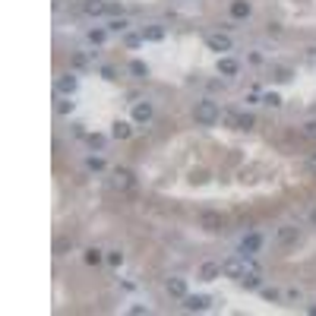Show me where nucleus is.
I'll return each instance as SVG.
<instances>
[{
  "instance_id": "1",
  "label": "nucleus",
  "mask_w": 316,
  "mask_h": 316,
  "mask_svg": "<svg viewBox=\"0 0 316 316\" xmlns=\"http://www.w3.org/2000/svg\"><path fill=\"white\" fill-rule=\"evenodd\" d=\"M218 114H221L218 104L212 98H203V101H196V108H193V120L200 127H212V123H218Z\"/></svg>"
},
{
  "instance_id": "2",
  "label": "nucleus",
  "mask_w": 316,
  "mask_h": 316,
  "mask_svg": "<svg viewBox=\"0 0 316 316\" xmlns=\"http://www.w3.org/2000/svg\"><path fill=\"white\" fill-rule=\"evenodd\" d=\"M247 272V256H228L225 263H221V275H228V278H237L240 282V275Z\"/></svg>"
},
{
  "instance_id": "3",
  "label": "nucleus",
  "mask_w": 316,
  "mask_h": 316,
  "mask_svg": "<svg viewBox=\"0 0 316 316\" xmlns=\"http://www.w3.org/2000/svg\"><path fill=\"white\" fill-rule=\"evenodd\" d=\"M200 228H206L209 234H215L225 228V215L215 212V209H206V212H200Z\"/></svg>"
},
{
  "instance_id": "4",
  "label": "nucleus",
  "mask_w": 316,
  "mask_h": 316,
  "mask_svg": "<svg viewBox=\"0 0 316 316\" xmlns=\"http://www.w3.org/2000/svg\"><path fill=\"white\" fill-rule=\"evenodd\" d=\"M297 237H300V231L294 225H282L278 234H275V243L278 247H291V243H297Z\"/></svg>"
},
{
  "instance_id": "5",
  "label": "nucleus",
  "mask_w": 316,
  "mask_h": 316,
  "mask_svg": "<svg viewBox=\"0 0 316 316\" xmlns=\"http://www.w3.org/2000/svg\"><path fill=\"white\" fill-rule=\"evenodd\" d=\"M206 44L212 51H218V54H225V51H231L234 44H231V35H225V32H215V35H209L206 38Z\"/></svg>"
},
{
  "instance_id": "6",
  "label": "nucleus",
  "mask_w": 316,
  "mask_h": 316,
  "mask_svg": "<svg viewBox=\"0 0 316 316\" xmlns=\"http://www.w3.org/2000/svg\"><path fill=\"white\" fill-rule=\"evenodd\" d=\"M209 303H212V300H209L206 294H186V297H183V307L190 310V313H203V310H209Z\"/></svg>"
},
{
  "instance_id": "7",
  "label": "nucleus",
  "mask_w": 316,
  "mask_h": 316,
  "mask_svg": "<svg viewBox=\"0 0 316 316\" xmlns=\"http://www.w3.org/2000/svg\"><path fill=\"white\" fill-rule=\"evenodd\" d=\"M79 89V79L73 73H64V76H57V95H73V92Z\"/></svg>"
},
{
  "instance_id": "8",
  "label": "nucleus",
  "mask_w": 316,
  "mask_h": 316,
  "mask_svg": "<svg viewBox=\"0 0 316 316\" xmlns=\"http://www.w3.org/2000/svg\"><path fill=\"white\" fill-rule=\"evenodd\" d=\"M152 114H155V108H152L149 101H136L133 104V123H149Z\"/></svg>"
},
{
  "instance_id": "9",
  "label": "nucleus",
  "mask_w": 316,
  "mask_h": 316,
  "mask_svg": "<svg viewBox=\"0 0 316 316\" xmlns=\"http://www.w3.org/2000/svg\"><path fill=\"white\" fill-rule=\"evenodd\" d=\"M83 13L86 16H104V13H111V4H108V0H86Z\"/></svg>"
},
{
  "instance_id": "10",
  "label": "nucleus",
  "mask_w": 316,
  "mask_h": 316,
  "mask_svg": "<svg viewBox=\"0 0 316 316\" xmlns=\"http://www.w3.org/2000/svg\"><path fill=\"white\" fill-rule=\"evenodd\" d=\"M240 285L247 288V291H260V288H263V275H260V269H247V272L240 275Z\"/></svg>"
},
{
  "instance_id": "11",
  "label": "nucleus",
  "mask_w": 316,
  "mask_h": 316,
  "mask_svg": "<svg viewBox=\"0 0 316 316\" xmlns=\"http://www.w3.org/2000/svg\"><path fill=\"white\" fill-rule=\"evenodd\" d=\"M165 288H168V294H171V297H180V300L190 294V291H186V278H180V275L168 278V285H165Z\"/></svg>"
},
{
  "instance_id": "12",
  "label": "nucleus",
  "mask_w": 316,
  "mask_h": 316,
  "mask_svg": "<svg viewBox=\"0 0 316 316\" xmlns=\"http://www.w3.org/2000/svg\"><path fill=\"white\" fill-rule=\"evenodd\" d=\"M133 171H127V168H117L114 171V186L117 190H133Z\"/></svg>"
},
{
  "instance_id": "13",
  "label": "nucleus",
  "mask_w": 316,
  "mask_h": 316,
  "mask_svg": "<svg viewBox=\"0 0 316 316\" xmlns=\"http://www.w3.org/2000/svg\"><path fill=\"white\" fill-rule=\"evenodd\" d=\"M260 247H263V237H260L256 231H253V234H247V237L240 240V253H243V256H253Z\"/></svg>"
},
{
  "instance_id": "14",
  "label": "nucleus",
  "mask_w": 316,
  "mask_h": 316,
  "mask_svg": "<svg viewBox=\"0 0 316 316\" xmlns=\"http://www.w3.org/2000/svg\"><path fill=\"white\" fill-rule=\"evenodd\" d=\"M133 136V127H130V120H114V127H111V139H130Z\"/></svg>"
},
{
  "instance_id": "15",
  "label": "nucleus",
  "mask_w": 316,
  "mask_h": 316,
  "mask_svg": "<svg viewBox=\"0 0 316 316\" xmlns=\"http://www.w3.org/2000/svg\"><path fill=\"white\" fill-rule=\"evenodd\" d=\"M250 13H253L250 0H231V16H234V19H247Z\"/></svg>"
},
{
  "instance_id": "16",
  "label": "nucleus",
  "mask_w": 316,
  "mask_h": 316,
  "mask_svg": "<svg viewBox=\"0 0 316 316\" xmlns=\"http://www.w3.org/2000/svg\"><path fill=\"white\" fill-rule=\"evenodd\" d=\"M237 70H240V64L234 60V57H218V73L221 76H234Z\"/></svg>"
},
{
  "instance_id": "17",
  "label": "nucleus",
  "mask_w": 316,
  "mask_h": 316,
  "mask_svg": "<svg viewBox=\"0 0 316 316\" xmlns=\"http://www.w3.org/2000/svg\"><path fill=\"white\" fill-rule=\"evenodd\" d=\"M218 275H221V266H218V263H203V269H200V278H203V282H215Z\"/></svg>"
},
{
  "instance_id": "18",
  "label": "nucleus",
  "mask_w": 316,
  "mask_h": 316,
  "mask_svg": "<svg viewBox=\"0 0 316 316\" xmlns=\"http://www.w3.org/2000/svg\"><path fill=\"white\" fill-rule=\"evenodd\" d=\"M73 250V237H57L54 240V256H67Z\"/></svg>"
},
{
  "instance_id": "19",
  "label": "nucleus",
  "mask_w": 316,
  "mask_h": 316,
  "mask_svg": "<svg viewBox=\"0 0 316 316\" xmlns=\"http://www.w3.org/2000/svg\"><path fill=\"white\" fill-rule=\"evenodd\" d=\"M165 38V29L161 26H149V29H143V41H161Z\"/></svg>"
},
{
  "instance_id": "20",
  "label": "nucleus",
  "mask_w": 316,
  "mask_h": 316,
  "mask_svg": "<svg viewBox=\"0 0 316 316\" xmlns=\"http://www.w3.org/2000/svg\"><path fill=\"white\" fill-rule=\"evenodd\" d=\"M83 260H86V266H98L101 260H108V256H104L98 247H92V250H86V256H83Z\"/></svg>"
},
{
  "instance_id": "21",
  "label": "nucleus",
  "mask_w": 316,
  "mask_h": 316,
  "mask_svg": "<svg viewBox=\"0 0 316 316\" xmlns=\"http://www.w3.org/2000/svg\"><path fill=\"white\" fill-rule=\"evenodd\" d=\"M237 117H240L237 111H231V108H225V111H221V114H218V120H221V123H225V127H237Z\"/></svg>"
},
{
  "instance_id": "22",
  "label": "nucleus",
  "mask_w": 316,
  "mask_h": 316,
  "mask_svg": "<svg viewBox=\"0 0 316 316\" xmlns=\"http://www.w3.org/2000/svg\"><path fill=\"white\" fill-rule=\"evenodd\" d=\"M253 127H256V117L253 114H240L237 117V130H253Z\"/></svg>"
},
{
  "instance_id": "23",
  "label": "nucleus",
  "mask_w": 316,
  "mask_h": 316,
  "mask_svg": "<svg viewBox=\"0 0 316 316\" xmlns=\"http://www.w3.org/2000/svg\"><path fill=\"white\" fill-rule=\"evenodd\" d=\"M127 26H130V22H127V16H117V19L108 22V32H127Z\"/></svg>"
},
{
  "instance_id": "24",
  "label": "nucleus",
  "mask_w": 316,
  "mask_h": 316,
  "mask_svg": "<svg viewBox=\"0 0 316 316\" xmlns=\"http://www.w3.org/2000/svg\"><path fill=\"white\" fill-rule=\"evenodd\" d=\"M86 143H89L92 149H104V143H108V139H104L101 133H86Z\"/></svg>"
},
{
  "instance_id": "25",
  "label": "nucleus",
  "mask_w": 316,
  "mask_h": 316,
  "mask_svg": "<svg viewBox=\"0 0 316 316\" xmlns=\"http://www.w3.org/2000/svg\"><path fill=\"white\" fill-rule=\"evenodd\" d=\"M130 73L139 76V79H146V76H149V67H146L143 60H133V64H130Z\"/></svg>"
},
{
  "instance_id": "26",
  "label": "nucleus",
  "mask_w": 316,
  "mask_h": 316,
  "mask_svg": "<svg viewBox=\"0 0 316 316\" xmlns=\"http://www.w3.org/2000/svg\"><path fill=\"white\" fill-rule=\"evenodd\" d=\"M86 168H89V171H104V158L89 155V158H86Z\"/></svg>"
},
{
  "instance_id": "27",
  "label": "nucleus",
  "mask_w": 316,
  "mask_h": 316,
  "mask_svg": "<svg viewBox=\"0 0 316 316\" xmlns=\"http://www.w3.org/2000/svg\"><path fill=\"white\" fill-rule=\"evenodd\" d=\"M73 108H76V101H70V98L57 101V114H73Z\"/></svg>"
},
{
  "instance_id": "28",
  "label": "nucleus",
  "mask_w": 316,
  "mask_h": 316,
  "mask_svg": "<svg viewBox=\"0 0 316 316\" xmlns=\"http://www.w3.org/2000/svg\"><path fill=\"white\" fill-rule=\"evenodd\" d=\"M263 104H269V108H278V104H282V95H275V92H266V95H263Z\"/></svg>"
},
{
  "instance_id": "29",
  "label": "nucleus",
  "mask_w": 316,
  "mask_h": 316,
  "mask_svg": "<svg viewBox=\"0 0 316 316\" xmlns=\"http://www.w3.org/2000/svg\"><path fill=\"white\" fill-rule=\"evenodd\" d=\"M89 41H92V44H101V41H104V29H92V32H89Z\"/></svg>"
},
{
  "instance_id": "30",
  "label": "nucleus",
  "mask_w": 316,
  "mask_h": 316,
  "mask_svg": "<svg viewBox=\"0 0 316 316\" xmlns=\"http://www.w3.org/2000/svg\"><path fill=\"white\" fill-rule=\"evenodd\" d=\"M275 79H278V83H288V79H291V70H288V67H278V70H275Z\"/></svg>"
},
{
  "instance_id": "31",
  "label": "nucleus",
  "mask_w": 316,
  "mask_h": 316,
  "mask_svg": "<svg viewBox=\"0 0 316 316\" xmlns=\"http://www.w3.org/2000/svg\"><path fill=\"white\" fill-rule=\"evenodd\" d=\"M108 263H111V266H120V263H123V253H120V250H111V253H108Z\"/></svg>"
},
{
  "instance_id": "32",
  "label": "nucleus",
  "mask_w": 316,
  "mask_h": 316,
  "mask_svg": "<svg viewBox=\"0 0 316 316\" xmlns=\"http://www.w3.org/2000/svg\"><path fill=\"white\" fill-rule=\"evenodd\" d=\"M263 297H266V300H278L282 294H278V288H263Z\"/></svg>"
},
{
  "instance_id": "33",
  "label": "nucleus",
  "mask_w": 316,
  "mask_h": 316,
  "mask_svg": "<svg viewBox=\"0 0 316 316\" xmlns=\"http://www.w3.org/2000/svg\"><path fill=\"white\" fill-rule=\"evenodd\" d=\"M101 76L104 79H117V70L114 67H101Z\"/></svg>"
},
{
  "instance_id": "34",
  "label": "nucleus",
  "mask_w": 316,
  "mask_h": 316,
  "mask_svg": "<svg viewBox=\"0 0 316 316\" xmlns=\"http://www.w3.org/2000/svg\"><path fill=\"white\" fill-rule=\"evenodd\" d=\"M303 136H316V120H310V123H303Z\"/></svg>"
},
{
  "instance_id": "35",
  "label": "nucleus",
  "mask_w": 316,
  "mask_h": 316,
  "mask_svg": "<svg viewBox=\"0 0 316 316\" xmlns=\"http://www.w3.org/2000/svg\"><path fill=\"white\" fill-rule=\"evenodd\" d=\"M130 313H133V316H143V313H149V307H143V303H133Z\"/></svg>"
},
{
  "instance_id": "36",
  "label": "nucleus",
  "mask_w": 316,
  "mask_h": 316,
  "mask_svg": "<svg viewBox=\"0 0 316 316\" xmlns=\"http://www.w3.org/2000/svg\"><path fill=\"white\" fill-rule=\"evenodd\" d=\"M86 64H89L86 54H76V57H73V67H86Z\"/></svg>"
},
{
  "instance_id": "37",
  "label": "nucleus",
  "mask_w": 316,
  "mask_h": 316,
  "mask_svg": "<svg viewBox=\"0 0 316 316\" xmlns=\"http://www.w3.org/2000/svg\"><path fill=\"white\" fill-rule=\"evenodd\" d=\"M139 41H143V35H127V44H130V48H136Z\"/></svg>"
},
{
  "instance_id": "38",
  "label": "nucleus",
  "mask_w": 316,
  "mask_h": 316,
  "mask_svg": "<svg viewBox=\"0 0 316 316\" xmlns=\"http://www.w3.org/2000/svg\"><path fill=\"white\" fill-rule=\"evenodd\" d=\"M209 89H212V92H218V89H225V79H212V83H209Z\"/></svg>"
},
{
  "instance_id": "39",
  "label": "nucleus",
  "mask_w": 316,
  "mask_h": 316,
  "mask_svg": "<svg viewBox=\"0 0 316 316\" xmlns=\"http://www.w3.org/2000/svg\"><path fill=\"white\" fill-rule=\"evenodd\" d=\"M310 171H313V177H316V155L310 158Z\"/></svg>"
},
{
  "instance_id": "40",
  "label": "nucleus",
  "mask_w": 316,
  "mask_h": 316,
  "mask_svg": "<svg viewBox=\"0 0 316 316\" xmlns=\"http://www.w3.org/2000/svg\"><path fill=\"white\" fill-rule=\"evenodd\" d=\"M310 218H313V225H316V209H313V212H310Z\"/></svg>"
},
{
  "instance_id": "41",
  "label": "nucleus",
  "mask_w": 316,
  "mask_h": 316,
  "mask_svg": "<svg viewBox=\"0 0 316 316\" xmlns=\"http://www.w3.org/2000/svg\"><path fill=\"white\" fill-rule=\"evenodd\" d=\"M310 316H316V307H310Z\"/></svg>"
}]
</instances>
